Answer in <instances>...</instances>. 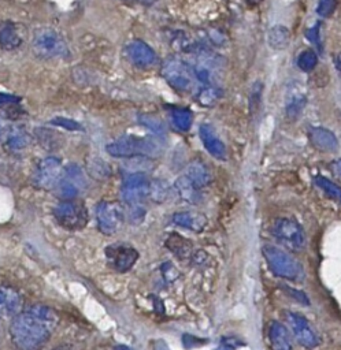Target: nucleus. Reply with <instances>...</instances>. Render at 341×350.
<instances>
[{
  "mask_svg": "<svg viewBox=\"0 0 341 350\" xmlns=\"http://www.w3.org/2000/svg\"><path fill=\"white\" fill-rule=\"evenodd\" d=\"M160 149L162 148L156 139L137 135H126L107 145V152L114 157L157 156Z\"/></svg>",
  "mask_w": 341,
  "mask_h": 350,
  "instance_id": "obj_2",
  "label": "nucleus"
},
{
  "mask_svg": "<svg viewBox=\"0 0 341 350\" xmlns=\"http://www.w3.org/2000/svg\"><path fill=\"white\" fill-rule=\"evenodd\" d=\"M140 122H141L144 126H147L148 129H151L152 131H155V133L163 131V124H162V122H160L159 119L153 118V116L141 115V116H140Z\"/></svg>",
  "mask_w": 341,
  "mask_h": 350,
  "instance_id": "obj_32",
  "label": "nucleus"
},
{
  "mask_svg": "<svg viewBox=\"0 0 341 350\" xmlns=\"http://www.w3.org/2000/svg\"><path fill=\"white\" fill-rule=\"evenodd\" d=\"M286 319L296 340L303 347L315 349L319 345V338L305 317L294 312H286Z\"/></svg>",
  "mask_w": 341,
  "mask_h": 350,
  "instance_id": "obj_12",
  "label": "nucleus"
},
{
  "mask_svg": "<svg viewBox=\"0 0 341 350\" xmlns=\"http://www.w3.org/2000/svg\"><path fill=\"white\" fill-rule=\"evenodd\" d=\"M333 62H334V66H336V68L341 72V52H338V53H336L334 55V57H333Z\"/></svg>",
  "mask_w": 341,
  "mask_h": 350,
  "instance_id": "obj_39",
  "label": "nucleus"
},
{
  "mask_svg": "<svg viewBox=\"0 0 341 350\" xmlns=\"http://www.w3.org/2000/svg\"><path fill=\"white\" fill-rule=\"evenodd\" d=\"M59 320V313L48 305L26 306L11 320V342L18 350H40L56 331Z\"/></svg>",
  "mask_w": 341,
  "mask_h": 350,
  "instance_id": "obj_1",
  "label": "nucleus"
},
{
  "mask_svg": "<svg viewBox=\"0 0 341 350\" xmlns=\"http://www.w3.org/2000/svg\"><path fill=\"white\" fill-rule=\"evenodd\" d=\"M199 134L207 152L218 160H225L226 148H225V144L216 135L215 130L210 124H201L199 129Z\"/></svg>",
  "mask_w": 341,
  "mask_h": 350,
  "instance_id": "obj_16",
  "label": "nucleus"
},
{
  "mask_svg": "<svg viewBox=\"0 0 341 350\" xmlns=\"http://www.w3.org/2000/svg\"><path fill=\"white\" fill-rule=\"evenodd\" d=\"M337 8V0H318L316 14L322 18H329Z\"/></svg>",
  "mask_w": 341,
  "mask_h": 350,
  "instance_id": "obj_30",
  "label": "nucleus"
},
{
  "mask_svg": "<svg viewBox=\"0 0 341 350\" xmlns=\"http://www.w3.org/2000/svg\"><path fill=\"white\" fill-rule=\"evenodd\" d=\"M140 4H142V5H152L156 0H137Z\"/></svg>",
  "mask_w": 341,
  "mask_h": 350,
  "instance_id": "obj_41",
  "label": "nucleus"
},
{
  "mask_svg": "<svg viewBox=\"0 0 341 350\" xmlns=\"http://www.w3.org/2000/svg\"><path fill=\"white\" fill-rule=\"evenodd\" d=\"M108 265L119 273L130 271L138 260V252L127 243H112L105 247Z\"/></svg>",
  "mask_w": 341,
  "mask_h": 350,
  "instance_id": "obj_10",
  "label": "nucleus"
},
{
  "mask_svg": "<svg viewBox=\"0 0 341 350\" xmlns=\"http://www.w3.org/2000/svg\"><path fill=\"white\" fill-rule=\"evenodd\" d=\"M22 37L15 23L1 22L0 23V48L5 51L15 49L21 45Z\"/></svg>",
  "mask_w": 341,
  "mask_h": 350,
  "instance_id": "obj_19",
  "label": "nucleus"
},
{
  "mask_svg": "<svg viewBox=\"0 0 341 350\" xmlns=\"http://www.w3.org/2000/svg\"><path fill=\"white\" fill-rule=\"evenodd\" d=\"M268 340L273 350H292L290 334L288 328L279 321H273L270 324Z\"/></svg>",
  "mask_w": 341,
  "mask_h": 350,
  "instance_id": "obj_18",
  "label": "nucleus"
},
{
  "mask_svg": "<svg viewBox=\"0 0 341 350\" xmlns=\"http://www.w3.org/2000/svg\"><path fill=\"white\" fill-rule=\"evenodd\" d=\"M251 7H255V5H257L262 0H245Z\"/></svg>",
  "mask_w": 341,
  "mask_h": 350,
  "instance_id": "obj_42",
  "label": "nucleus"
},
{
  "mask_svg": "<svg viewBox=\"0 0 341 350\" xmlns=\"http://www.w3.org/2000/svg\"><path fill=\"white\" fill-rule=\"evenodd\" d=\"M170 116L173 124L181 131H188L193 123V115L188 108H175L170 112Z\"/></svg>",
  "mask_w": 341,
  "mask_h": 350,
  "instance_id": "obj_25",
  "label": "nucleus"
},
{
  "mask_svg": "<svg viewBox=\"0 0 341 350\" xmlns=\"http://www.w3.org/2000/svg\"><path fill=\"white\" fill-rule=\"evenodd\" d=\"M175 190L178 196L189 204H197V201L200 200L199 189L190 182L186 175H182L175 180Z\"/></svg>",
  "mask_w": 341,
  "mask_h": 350,
  "instance_id": "obj_21",
  "label": "nucleus"
},
{
  "mask_svg": "<svg viewBox=\"0 0 341 350\" xmlns=\"http://www.w3.org/2000/svg\"><path fill=\"white\" fill-rule=\"evenodd\" d=\"M19 101H21V98H19L18 96L0 92V107H4V105H14V104H18Z\"/></svg>",
  "mask_w": 341,
  "mask_h": 350,
  "instance_id": "obj_35",
  "label": "nucleus"
},
{
  "mask_svg": "<svg viewBox=\"0 0 341 350\" xmlns=\"http://www.w3.org/2000/svg\"><path fill=\"white\" fill-rule=\"evenodd\" d=\"M97 228L104 235L115 234L123 221V209L116 201H101L96 206Z\"/></svg>",
  "mask_w": 341,
  "mask_h": 350,
  "instance_id": "obj_9",
  "label": "nucleus"
},
{
  "mask_svg": "<svg viewBox=\"0 0 341 350\" xmlns=\"http://www.w3.org/2000/svg\"><path fill=\"white\" fill-rule=\"evenodd\" d=\"M51 350H74V349H73L71 345L63 343V345H59V346H56V347H53V349H51Z\"/></svg>",
  "mask_w": 341,
  "mask_h": 350,
  "instance_id": "obj_40",
  "label": "nucleus"
},
{
  "mask_svg": "<svg viewBox=\"0 0 341 350\" xmlns=\"http://www.w3.org/2000/svg\"><path fill=\"white\" fill-rule=\"evenodd\" d=\"M315 183L319 189H322L327 196H330L331 198L337 200L341 202V187L338 185H336L334 182L323 178V176H316L315 178Z\"/></svg>",
  "mask_w": 341,
  "mask_h": 350,
  "instance_id": "obj_27",
  "label": "nucleus"
},
{
  "mask_svg": "<svg viewBox=\"0 0 341 350\" xmlns=\"http://www.w3.org/2000/svg\"><path fill=\"white\" fill-rule=\"evenodd\" d=\"M31 49L41 59H53L67 55V44L64 38L51 27H41L36 31Z\"/></svg>",
  "mask_w": 341,
  "mask_h": 350,
  "instance_id": "obj_4",
  "label": "nucleus"
},
{
  "mask_svg": "<svg viewBox=\"0 0 341 350\" xmlns=\"http://www.w3.org/2000/svg\"><path fill=\"white\" fill-rule=\"evenodd\" d=\"M121 191L123 201L131 206H136L149 196L151 182L141 172L131 174L123 180Z\"/></svg>",
  "mask_w": 341,
  "mask_h": 350,
  "instance_id": "obj_11",
  "label": "nucleus"
},
{
  "mask_svg": "<svg viewBox=\"0 0 341 350\" xmlns=\"http://www.w3.org/2000/svg\"><path fill=\"white\" fill-rule=\"evenodd\" d=\"M274 237L286 247L292 250H300L305 245V234L303 227L293 219L281 217L274 223Z\"/></svg>",
  "mask_w": 341,
  "mask_h": 350,
  "instance_id": "obj_8",
  "label": "nucleus"
},
{
  "mask_svg": "<svg viewBox=\"0 0 341 350\" xmlns=\"http://www.w3.org/2000/svg\"><path fill=\"white\" fill-rule=\"evenodd\" d=\"M238 345H240V342L236 340V339H233V338H230V339H223L222 343H220V346H219L218 349H215V350H236V347H237Z\"/></svg>",
  "mask_w": 341,
  "mask_h": 350,
  "instance_id": "obj_36",
  "label": "nucleus"
},
{
  "mask_svg": "<svg viewBox=\"0 0 341 350\" xmlns=\"http://www.w3.org/2000/svg\"><path fill=\"white\" fill-rule=\"evenodd\" d=\"M127 56L131 60L133 64L138 67H149L155 64L156 62V55L153 49L144 41L141 40H134L131 41L127 48H126Z\"/></svg>",
  "mask_w": 341,
  "mask_h": 350,
  "instance_id": "obj_15",
  "label": "nucleus"
},
{
  "mask_svg": "<svg viewBox=\"0 0 341 350\" xmlns=\"http://www.w3.org/2000/svg\"><path fill=\"white\" fill-rule=\"evenodd\" d=\"M264 260L271 269V272L279 278L288 280H301L304 278V269L301 264L292 257L288 252L275 247L273 245H266L262 249Z\"/></svg>",
  "mask_w": 341,
  "mask_h": 350,
  "instance_id": "obj_3",
  "label": "nucleus"
},
{
  "mask_svg": "<svg viewBox=\"0 0 341 350\" xmlns=\"http://www.w3.org/2000/svg\"><path fill=\"white\" fill-rule=\"evenodd\" d=\"M304 104H305V98L303 97V96H296V97H293L292 100H290V103L288 104V113L290 115V116H297L299 115V112L301 111V108L304 107Z\"/></svg>",
  "mask_w": 341,
  "mask_h": 350,
  "instance_id": "obj_34",
  "label": "nucleus"
},
{
  "mask_svg": "<svg viewBox=\"0 0 341 350\" xmlns=\"http://www.w3.org/2000/svg\"><path fill=\"white\" fill-rule=\"evenodd\" d=\"M23 309V298L11 286L0 284V319H14Z\"/></svg>",
  "mask_w": 341,
  "mask_h": 350,
  "instance_id": "obj_14",
  "label": "nucleus"
},
{
  "mask_svg": "<svg viewBox=\"0 0 341 350\" xmlns=\"http://www.w3.org/2000/svg\"><path fill=\"white\" fill-rule=\"evenodd\" d=\"M310 139L316 149L323 152H336L338 148L337 137L325 127H312L310 130Z\"/></svg>",
  "mask_w": 341,
  "mask_h": 350,
  "instance_id": "obj_17",
  "label": "nucleus"
},
{
  "mask_svg": "<svg viewBox=\"0 0 341 350\" xmlns=\"http://www.w3.org/2000/svg\"><path fill=\"white\" fill-rule=\"evenodd\" d=\"M64 200H74L85 187V178L78 165L70 164L64 168L63 176L56 186Z\"/></svg>",
  "mask_w": 341,
  "mask_h": 350,
  "instance_id": "obj_13",
  "label": "nucleus"
},
{
  "mask_svg": "<svg viewBox=\"0 0 341 350\" xmlns=\"http://www.w3.org/2000/svg\"><path fill=\"white\" fill-rule=\"evenodd\" d=\"M64 168L62 167L60 159L55 156H49L42 159L33 174V183L38 189H45L51 190L56 187L63 176Z\"/></svg>",
  "mask_w": 341,
  "mask_h": 350,
  "instance_id": "obj_7",
  "label": "nucleus"
},
{
  "mask_svg": "<svg viewBox=\"0 0 341 350\" xmlns=\"http://www.w3.org/2000/svg\"><path fill=\"white\" fill-rule=\"evenodd\" d=\"M219 97H220V90L214 85H205L199 90V94H197L199 103L204 107L214 105Z\"/></svg>",
  "mask_w": 341,
  "mask_h": 350,
  "instance_id": "obj_26",
  "label": "nucleus"
},
{
  "mask_svg": "<svg viewBox=\"0 0 341 350\" xmlns=\"http://www.w3.org/2000/svg\"><path fill=\"white\" fill-rule=\"evenodd\" d=\"M319 23L318 25H315L312 29H310V30H307L305 31V36L312 41V42H315V44H318V41H319Z\"/></svg>",
  "mask_w": 341,
  "mask_h": 350,
  "instance_id": "obj_37",
  "label": "nucleus"
},
{
  "mask_svg": "<svg viewBox=\"0 0 341 350\" xmlns=\"http://www.w3.org/2000/svg\"><path fill=\"white\" fill-rule=\"evenodd\" d=\"M51 124L60 126V127L67 129V130H84V127L78 122L71 120V119H66V118H62V116L51 119Z\"/></svg>",
  "mask_w": 341,
  "mask_h": 350,
  "instance_id": "obj_31",
  "label": "nucleus"
},
{
  "mask_svg": "<svg viewBox=\"0 0 341 350\" xmlns=\"http://www.w3.org/2000/svg\"><path fill=\"white\" fill-rule=\"evenodd\" d=\"M0 328H1V323H0Z\"/></svg>",
  "mask_w": 341,
  "mask_h": 350,
  "instance_id": "obj_44",
  "label": "nucleus"
},
{
  "mask_svg": "<svg viewBox=\"0 0 341 350\" xmlns=\"http://www.w3.org/2000/svg\"><path fill=\"white\" fill-rule=\"evenodd\" d=\"M185 175L197 189L204 187L210 182V171L201 161H192L188 165Z\"/></svg>",
  "mask_w": 341,
  "mask_h": 350,
  "instance_id": "obj_23",
  "label": "nucleus"
},
{
  "mask_svg": "<svg viewBox=\"0 0 341 350\" xmlns=\"http://www.w3.org/2000/svg\"><path fill=\"white\" fill-rule=\"evenodd\" d=\"M162 75L171 88L184 93L192 90L196 82L193 67L174 56L164 60L162 66Z\"/></svg>",
  "mask_w": 341,
  "mask_h": 350,
  "instance_id": "obj_5",
  "label": "nucleus"
},
{
  "mask_svg": "<svg viewBox=\"0 0 341 350\" xmlns=\"http://www.w3.org/2000/svg\"><path fill=\"white\" fill-rule=\"evenodd\" d=\"M330 168L333 171V174L338 178H341V159L338 160H334L331 164H330Z\"/></svg>",
  "mask_w": 341,
  "mask_h": 350,
  "instance_id": "obj_38",
  "label": "nucleus"
},
{
  "mask_svg": "<svg viewBox=\"0 0 341 350\" xmlns=\"http://www.w3.org/2000/svg\"><path fill=\"white\" fill-rule=\"evenodd\" d=\"M171 238L173 239H168V243H174V246H168V247L179 257H185L190 252V245L178 235H173Z\"/></svg>",
  "mask_w": 341,
  "mask_h": 350,
  "instance_id": "obj_29",
  "label": "nucleus"
},
{
  "mask_svg": "<svg viewBox=\"0 0 341 350\" xmlns=\"http://www.w3.org/2000/svg\"><path fill=\"white\" fill-rule=\"evenodd\" d=\"M289 41H290V33L288 27L282 25H275L270 27V30L267 31V42L273 49H277V51L285 49Z\"/></svg>",
  "mask_w": 341,
  "mask_h": 350,
  "instance_id": "obj_22",
  "label": "nucleus"
},
{
  "mask_svg": "<svg viewBox=\"0 0 341 350\" xmlns=\"http://www.w3.org/2000/svg\"><path fill=\"white\" fill-rule=\"evenodd\" d=\"M30 142V135L22 129H12L7 135V148L12 152L25 149Z\"/></svg>",
  "mask_w": 341,
  "mask_h": 350,
  "instance_id": "obj_24",
  "label": "nucleus"
},
{
  "mask_svg": "<svg viewBox=\"0 0 341 350\" xmlns=\"http://www.w3.org/2000/svg\"><path fill=\"white\" fill-rule=\"evenodd\" d=\"M318 56L312 49H305L297 56V67L301 71H311L316 67Z\"/></svg>",
  "mask_w": 341,
  "mask_h": 350,
  "instance_id": "obj_28",
  "label": "nucleus"
},
{
  "mask_svg": "<svg viewBox=\"0 0 341 350\" xmlns=\"http://www.w3.org/2000/svg\"><path fill=\"white\" fill-rule=\"evenodd\" d=\"M167 193H168V189L166 186V183H160V182H156V183H151V193L149 196H152L155 200L157 201H162L167 197Z\"/></svg>",
  "mask_w": 341,
  "mask_h": 350,
  "instance_id": "obj_33",
  "label": "nucleus"
},
{
  "mask_svg": "<svg viewBox=\"0 0 341 350\" xmlns=\"http://www.w3.org/2000/svg\"><path fill=\"white\" fill-rule=\"evenodd\" d=\"M56 221L68 231L82 230L89 220L88 209L84 202L77 200H63L53 208Z\"/></svg>",
  "mask_w": 341,
  "mask_h": 350,
  "instance_id": "obj_6",
  "label": "nucleus"
},
{
  "mask_svg": "<svg viewBox=\"0 0 341 350\" xmlns=\"http://www.w3.org/2000/svg\"><path fill=\"white\" fill-rule=\"evenodd\" d=\"M114 350H133V349H130V347H127L125 345H118V346H115Z\"/></svg>",
  "mask_w": 341,
  "mask_h": 350,
  "instance_id": "obj_43",
  "label": "nucleus"
},
{
  "mask_svg": "<svg viewBox=\"0 0 341 350\" xmlns=\"http://www.w3.org/2000/svg\"><path fill=\"white\" fill-rule=\"evenodd\" d=\"M173 223L192 230V231H201L207 223L205 217L201 213H193V212H177L173 215Z\"/></svg>",
  "mask_w": 341,
  "mask_h": 350,
  "instance_id": "obj_20",
  "label": "nucleus"
}]
</instances>
